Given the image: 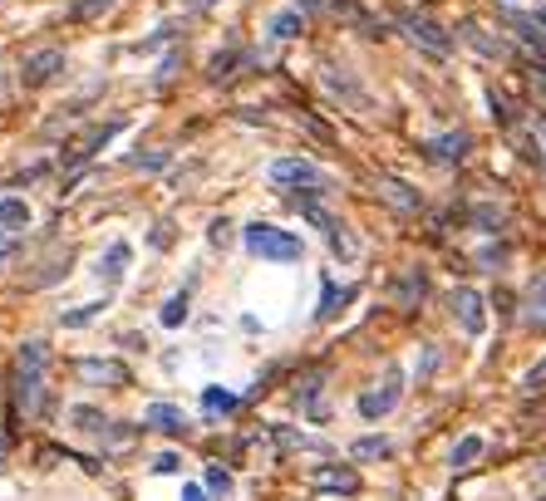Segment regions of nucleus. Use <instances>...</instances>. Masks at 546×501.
Returning <instances> with one entry per match:
<instances>
[{
	"mask_svg": "<svg viewBox=\"0 0 546 501\" xmlns=\"http://www.w3.org/2000/svg\"><path fill=\"white\" fill-rule=\"evenodd\" d=\"M45 364H50L45 339H25L20 354H15V408L25 418L45 413Z\"/></svg>",
	"mask_w": 546,
	"mask_h": 501,
	"instance_id": "obj_1",
	"label": "nucleus"
},
{
	"mask_svg": "<svg viewBox=\"0 0 546 501\" xmlns=\"http://www.w3.org/2000/svg\"><path fill=\"white\" fill-rule=\"evenodd\" d=\"M246 251H256L261 261H301V236H291L281 226L251 222L246 226Z\"/></svg>",
	"mask_w": 546,
	"mask_h": 501,
	"instance_id": "obj_2",
	"label": "nucleus"
},
{
	"mask_svg": "<svg viewBox=\"0 0 546 501\" xmlns=\"http://www.w3.org/2000/svg\"><path fill=\"white\" fill-rule=\"evenodd\" d=\"M271 182L286 187V192H330V177L315 163H305V158H281V163H271Z\"/></svg>",
	"mask_w": 546,
	"mask_h": 501,
	"instance_id": "obj_3",
	"label": "nucleus"
},
{
	"mask_svg": "<svg viewBox=\"0 0 546 501\" xmlns=\"http://www.w3.org/2000/svg\"><path fill=\"white\" fill-rule=\"evenodd\" d=\"M399 398H404V374H399V369H389V374H384V384H379V389H369V393H360V403H355V408H360V418L374 423V418L394 413V408H399Z\"/></svg>",
	"mask_w": 546,
	"mask_h": 501,
	"instance_id": "obj_4",
	"label": "nucleus"
},
{
	"mask_svg": "<svg viewBox=\"0 0 546 501\" xmlns=\"http://www.w3.org/2000/svg\"><path fill=\"white\" fill-rule=\"evenodd\" d=\"M394 20H399V25H404V30H409V35H414V40L424 45V50H433V55H448V50H453V35H448V30H443L438 20L419 15V10H399Z\"/></svg>",
	"mask_w": 546,
	"mask_h": 501,
	"instance_id": "obj_5",
	"label": "nucleus"
},
{
	"mask_svg": "<svg viewBox=\"0 0 546 501\" xmlns=\"http://www.w3.org/2000/svg\"><path fill=\"white\" fill-rule=\"evenodd\" d=\"M448 305H453V320L463 325L468 334H483L487 330V310H483V295L473 290V285H458L453 295H448Z\"/></svg>",
	"mask_w": 546,
	"mask_h": 501,
	"instance_id": "obj_6",
	"label": "nucleus"
},
{
	"mask_svg": "<svg viewBox=\"0 0 546 501\" xmlns=\"http://www.w3.org/2000/svg\"><path fill=\"white\" fill-rule=\"evenodd\" d=\"M60 69H64V50H35V55L25 59L20 79H25V89H45Z\"/></svg>",
	"mask_w": 546,
	"mask_h": 501,
	"instance_id": "obj_7",
	"label": "nucleus"
},
{
	"mask_svg": "<svg viewBox=\"0 0 546 501\" xmlns=\"http://www.w3.org/2000/svg\"><path fill=\"white\" fill-rule=\"evenodd\" d=\"M74 369H79L84 384H99V389H119V384H128V369H123L119 359H79Z\"/></svg>",
	"mask_w": 546,
	"mask_h": 501,
	"instance_id": "obj_8",
	"label": "nucleus"
},
{
	"mask_svg": "<svg viewBox=\"0 0 546 501\" xmlns=\"http://www.w3.org/2000/svg\"><path fill=\"white\" fill-rule=\"evenodd\" d=\"M143 423L158 428V433H168V438L187 433V418H182V408H173V403H148V408H143Z\"/></svg>",
	"mask_w": 546,
	"mask_h": 501,
	"instance_id": "obj_9",
	"label": "nucleus"
},
{
	"mask_svg": "<svg viewBox=\"0 0 546 501\" xmlns=\"http://www.w3.org/2000/svg\"><path fill=\"white\" fill-rule=\"evenodd\" d=\"M428 158L433 163H463L468 158V133H443L428 143Z\"/></svg>",
	"mask_w": 546,
	"mask_h": 501,
	"instance_id": "obj_10",
	"label": "nucleus"
},
{
	"mask_svg": "<svg viewBox=\"0 0 546 501\" xmlns=\"http://www.w3.org/2000/svg\"><path fill=\"white\" fill-rule=\"evenodd\" d=\"M355 290L350 285H335V280H325L320 285V310H315V320H335L340 310H345V300H350Z\"/></svg>",
	"mask_w": 546,
	"mask_h": 501,
	"instance_id": "obj_11",
	"label": "nucleus"
},
{
	"mask_svg": "<svg viewBox=\"0 0 546 501\" xmlns=\"http://www.w3.org/2000/svg\"><path fill=\"white\" fill-rule=\"evenodd\" d=\"M315 487H325V492H355L360 477L350 467H315Z\"/></svg>",
	"mask_w": 546,
	"mask_h": 501,
	"instance_id": "obj_12",
	"label": "nucleus"
},
{
	"mask_svg": "<svg viewBox=\"0 0 546 501\" xmlns=\"http://www.w3.org/2000/svg\"><path fill=\"white\" fill-rule=\"evenodd\" d=\"M128 261H133V251H128V241H114V246H109V256L99 261V276L109 280V285H119V280H123V271H128Z\"/></svg>",
	"mask_w": 546,
	"mask_h": 501,
	"instance_id": "obj_13",
	"label": "nucleus"
},
{
	"mask_svg": "<svg viewBox=\"0 0 546 501\" xmlns=\"http://www.w3.org/2000/svg\"><path fill=\"white\" fill-rule=\"evenodd\" d=\"M483 438H478V433H468V438H458V443H453V452H448V467H453V472H463V467H473V462H478V457H483Z\"/></svg>",
	"mask_w": 546,
	"mask_h": 501,
	"instance_id": "obj_14",
	"label": "nucleus"
},
{
	"mask_svg": "<svg viewBox=\"0 0 546 501\" xmlns=\"http://www.w3.org/2000/svg\"><path fill=\"white\" fill-rule=\"evenodd\" d=\"M424 290H428V276H424V271H409V276L394 285V300H399L404 310H414V305L424 300Z\"/></svg>",
	"mask_w": 546,
	"mask_h": 501,
	"instance_id": "obj_15",
	"label": "nucleus"
},
{
	"mask_svg": "<svg viewBox=\"0 0 546 501\" xmlns=\"http://www.w3.org/2000/svg\"><path fill=\"white\" fill-rule=\"evenodd\" d=\"M0 226L5 231H25L30 226V207L20 197H0Z\"/></svg>",
	"mask_w": 546,
	"mask_h": 501,
	"instance_id": "obj_16",
	"label": "nucleus"
},
{
	"mask_svg": "<svg viewBox=\"0 0 546 501\" xmlns=\"http://www.w3.org/2000/svg\"><path fill=\"white\" fill-rule=\"evenodd\" d=\"M527 320H532V325H546V276H537L532 290H527Z\"/></svg>",
	"mask_w": 546,
	"mask_h": 501,
	"instance_id": "obj_17",
	"label": "nucleus"
},
{
	"mask_svg": "<svg viewBox=\"0 0 546 501\" xmlns=\"http://www.w3.org/2000/svg\"><path fill=\"white\" fill-rule=\"evenodd\" d=\"M463 40H468V45H473V50H483V55H502V40H492V35H483V25H473V20H468V25H463Z\"/></svg>",
	"mask_w": 546,
	"mask_h": 501,
	"instance_id": "obj_18",
	"label": "nucleus"
},
{
	"mask_svg": "<svg viewBox=\"0 0 546 501\" xmlns=\"http://www.w3.org/2000/svg\"><path fill=\"white\" fill-rule=\"evenodd\" d=\"M389 452H394V443H389V438H360V443L350 447V457H355V462H369V457H389Z\"/></svg>",
	"mask_w": 546,
	"mask_h": 501,
	"instance_id": "obj_19",
	"label": "nucleus"
},
{
	"mask_svg": "<svg viewBox=\"0 0 546 501\" xmlns=\"http://www.w3.org/2000/svg\"><path fill=\"white\" fill-rule=\"evenodd\" d=\"M69 418H74V428H84V433H99V438L109 433V418H104V413H94V408H74Z\"/></svg>",
	"mask_w": 546,
	"mask_h": 501,
	"instance_id": "obj_20",
	"label": "nucleus"
},
{
	"mask_svg": "<svg viewBox=\"0 0 546 501\" xmlns=\"http://www.w3.org/2000/svg\"><path fill=\"white\" fill-rule=\"evenodd\" d=\"M237 403H242V398H237V393H227V389H207V393H202V408H207V413H232Z\"/></svg>",
	"mask_w": 546,
	"mask_h": 501,
	"instance_id": "obj_21",
	"label": "nucleus"
},
{
	"mask_svg": "<svg viewBox=\"0 0 546 501\" xmlns=\"http://www.w3.org/2000/svg\"><path fill=\"white\" fill-rule=\"evenodd\" d=\"M296 35H301V15L296 10H286V15L271 20V40H296Z\"/></svg>",
	"mask_w": 546,
	"mask_h": 501,
	"instance_id": "obj_22",
	"label": "nucleus"
},
{
	"mask_svg": "<svg viewBox=\"0 0 546 501\" xmlns=\"http://www.w3.org/2000/svg\"><path fill=\"white\" fill-rule=\"evenodd\" d=\"M158 320H163L168 330H178L182 320H187V295H173V300L163 305V315H158Z\"/></svg>",
	"mask_w": 546,
	"mask_h": 501,
	"instance_id": "obj_23",
	"label": "nucleus"
},
{
	"mask_svg": "<svg viewBox=\"0 0 546 501\" xmlns=\"http://www.w3.org/2000/svg\"><path fill=\"white\" fill-rule=\"evenodd\" d=\"M207 487H212V492H222V497H227V492H232V472H227V467H222V462H212V467H207Z\"/></svg>",
	"mask_w": 546,
	"mask_h": 501,
	"instance_id": "obj_24",
	"label": "nucleus"
},
{
	"mask_svg": "<svg viewBox=\"0 0 546 501\" xmlns=\"http://www.w3.org/2000/svg\"><path fill=\"white\" fill-rule=\"evenodd\" d=\"M109 5H114V0H74V5H69V15H74V20H84V15H99V10H109Z\"/></svg>",
	"mask_w": 546,
	"mask_h": 501,
	"instance_id": "obj_25",
	"label": "nucleus"
},
{
	"mask_svg": "<svg viewBox=\"0 0 546 501\" xmlns=\"http://www.w3.org/2000/svg\"><path fill=\"white\" fill-rule=\"evenodd\" d=\"M384 187H389V197H394V202H404V207H419V197L409 192V182H394V177H389Z\"/></svg>",
	"mask_w": 546,
	"mask_h": 501,
	"instance_id": "obj_26",
	"label": "nucleus"
},
{
	"mask_svg": "<svg viewBox=\"0 0 546 501\" xmlns=\"http://www.w3.org/2000/svg\"><path fill=\"white\" fill-rule=\"evenodd\" d=\"M104 310V300H94V305H84V310H74V315H64V325H89L94 315Z\"/></svg>",
	"mask_w": 546,
	"mask_h": 501,
	"instance_id": "obj_27",
	"label": "nucleus"
},
{
	"mask_svg": "<svg viewBox=\"0 0 546 501\" xmlns=\"http://www.w3.org/2000/svg\"><path fill=\"white\" fill-rule=\"evenodd\" d=\"M537 389H546V359L532 369V374H527V393H537Z\"/></svg>",
	"mask_w": 546,
	"mask_h": 501,
	"instance_id": "obj_28",
	"label": "nucleus"
},
{
	"mask_svg": "<svg viewBox=\"0 0 546 501\" xmlns=\"http://www.w3.org/2000/svg\"><path fill=\"white\" fill-rule=\"evenodd\" d=\"M153 467H158V472H178V457H173V452H163V457H158Z\"/></svg>",
	"mask_w": 546,
	"mask_h": 501,
	"instance_id": "obj_29",
	"label": "nucleus"
},
{
	"mask_svg": "<svg viewBox=\"0 0 546 501\" xmlns=\"http://www.w3.org/2000/svg\"><path fill=\"white\" fill-rule=\"evenodd\" d=\"M133 163H138V167H163V163H168V153H148V158H133Z\"/></svg>",
	"mask_w": 546,
	"mask_h": 501,
	"instance_id": "obj_30",
	"label": "nucleus"
},
{
	"mask_svg": "<svg viewBox=\"0 0 546 501\" xmlns=\"http://www.w3.org/2000/svg\"><path fill=\"white\" fill-rule=\"evenodd\" d=\"M182 501H207V492L202 487H182Z\"/></svg>",
	"mask_w": 546,
	"mask_h": 501,
	"instance_id": "obj_31",
	"label": "nucleus"
},
{
	"mask_svg": "<svg viewBox=\"0 0 546 501\" xmlns=\"http://www.w3.org/2000/svg\"><path fill=\"white\" fill-rule=\"evenodd\" d=\"M532 128H537V138L546 143V113H537V118H532Z\"/></svg>",
	"mask_w": 546,
	"mask_h": 501,
	"instance_id": "obj_32",
	"label": "nucleus"
},
{
	"mask_svg": "<svg viewBox=\"0 0 546 501\" xmlns=\"http://www.w3.org/2000/svg\"><path fill=\"white\" fill-rule=\"evenodd\" d=\"M10 251H15V241H10V236H5V241H0V261H5V256H10Z\"/></svg>",
	"mask_w": 546,
	"mask_h": 501,
	"instance_id": "obj_33",
	"label": "nucleus"
},
{
	"mask_svg": "<svg viewBox=\"0 0 546 501\" xmlns=\"http://www.w3.org/2000/svg\"><path fill=\"white\" fill-rule=\"evenodd\" d=\"M532 20H537V25L546 30V5H537V10H532Z\"/></svg>",
	"mask_w": 546,
	"mask_h": 501,
	"instance_id": "obj_34",
	"label": "nucleus"
},
{
	"mask_svg": "<svg viewBox=\"0 0 546 501\" xmlns=\"http://www.w3.org/2000/svg\"><path fill=\"white\" fill-rule=\"evenodd\" d=\"M296 5H305V10H315V5H325V0H296Z\"/></svg>",
	"mask_w": 546,
	"mask_h": 501,
	"instance_id": "obj_35",
	"label": "nucleus"
},
{
	"mask_svg": "<svg viewBox=\"0 0 546 501\" xmlns=\"http://www.w3.org/2000/svg\"><path fill=\"white\" fill-rule=\"evenodd\" d=\"M197 5H212V0H197Z\"/></svg>",
	"mask_w": 546,
	"mask_h": 501,
	"instance_id": "obj_36",
	"label": "nucleus"
},
{
	"mask_svg": "<svg viewBox=\"0 0 546 501\" xmlns=\"http://www.w3.org/2000/svg\"><path fill=\"white\" fill-rule=\"evenodd\" d=\"M542 501H546V497H542Z\"/></svg>",
	"mask_w": 546,
	"mask_h": 501,
	"instance_id": "obj_37",
	"label": "nucleus"
}]
</instances>
